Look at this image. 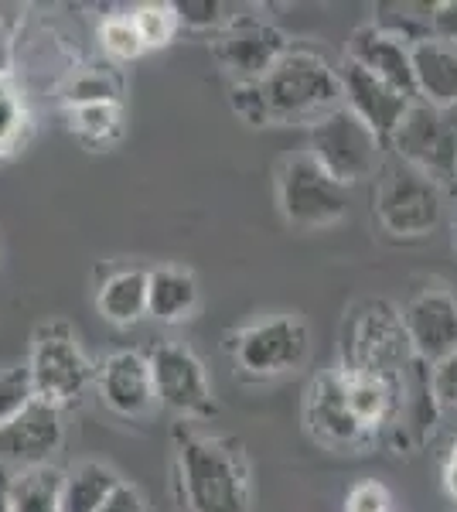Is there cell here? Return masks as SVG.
<instances>
[{
	"instance_id": "obj_1",
	"label": "cell",
	"mask_w": 457,
	"mask_h": 512,
	"mask_svg": "<svg viewBox=\"0 0 457 512\" xmlns=\"http://www.w3.org/2000/svg\"><path fill=\"white\" fill-rule=\"evenodd\" d=\"M174 489L185 512H253V465L232 434H205L195 424L171 427Z\"/></svg>"
},
{
	"instance_id": "obj_2",
	"label": "cell",
	"mask_w": 457,
	"mask_h": 512,
	"mask_svg": "<svg viewBox=\"0 0 457 512\" xmlns=\"http://www.w3.org/2000/svg\"><path fill=\"white\" fill-rule=\"evenodd\" d=\"M267 106V123H318L342 106V72L324 52L311 45H294L256 82Z\"/></svg>"
},
{
	"instance_id": "obj_3",
	"label": "cell",
	"mask_w": 457,
	"mask_h": 512,
	"mask_svg": "<svg viewBox=\"0 0 457 512\" xmlns=\"http://www.w3.org/2000/svg\"><path fill=\"white\" fill-rule=\"evenodd\" d=\"M417 366L420 359L410 349L396 304L386 297H369L348 311L342 328V369L406 386Z\"/></svg>"
},
{
	"instance_id": "obj_4",
	"label": "cell",
	"mask_w": 457,
	"mask_h": 512,
	"mask_svg": "<svg viewBox=\"0 0 457 512\" xmlns=\"http://www.w3.org/2000/svg\"><path fill=\"white\" fill-rule=\"evenodd\" d=\"M28 373L35 386V400L55 410H72L96 386V366L82 349L79 335L69 321H45L31 335Z\"/></svg>"
},
{
	"instance_id": "obj_5",
	"label": "cell",
	"mask_w": 457,
	"mask_h": 512,
	"mask_svg": "<svg viewBox=\"0 0 457 512\" xmlns=\"http://www.w3.org/2000/svg\"><path fill=\"white\" fill-rule=\"evenodd\" d=\"M226 352L236 366V376L284 379L304 369L311 355V328L301 315H267L226 335Z\"/></svg>"
},
{
	"instance_id": "obj_6",
	"label": "cell",
	"mask_w": 457,
	"mask_h": 512,
	"mask_svg": "<svg viewBox=\"0 0 457 512\" xmlns=\"http://www.w3.org/2000/svg\"><path fill=\"white\" fill-rule=\"evenodd\" d=\"M444 195L447 192L434 178L389 154L376 171L372 216L389 236L420 239L437 229L440 216H444Z\"/></svg>"
},
{
	"instance_id": "obj_7",
	"label": "cell",
	"mask_w": 457,
	"mask_h": 512,
	"mask_svg": "<svg viewBox=\"0 0 457 512\" xmlns=\"http://www.w3.org/2000/svg\"><path fill=\"white\" fill-rule=\"evenodd\" d=\"M386 151L393 158L413 164L427 178H434L444 192L457 185V106L417 103L386 140Z\"/></svg>"
},
{
	"instance_id": "obj_8",
	"label": "cell",
	"mask_w": 457,
	"mask_h": 512,
	"mask_svg": "<svg viewBox=\"0 0 457 512\" xmlns=\"http://www.w3.org/2000/svg\"><path fill=\"white\" fill-rule=\"evenodd\" d=\"M277 209L290 229L318 233L348 216V188L324 175L307 151H297L277 168Z\"/></svg>"
},
{
	"instance_id": "obj_9",
	"label": "cell",
	"mask_w": 457,
	"mask_h": 512,
	"mask_svg": "<svg viewBox=\"0 0 457 512\" xmlns=\"http://www.w3.org/2000/svg\"><path fill=\"white\" fill-rule=\"evenodd\" d=\"M382 151H386V144L345 106H338L335 113L314 123L311 140H307V154L318 161L324 175L335 178L342 188L376 178V171L386 161Z\"/></svg>"
},
{
	"instance_id": "obj_10",
	"label": "cell",
	"mask_w": 457,
	"mask_h": 512,
	"mask_svg": "<svg viewBox=\"0 0 457 512\" xmlns=\"http://www.w3.org/2000/svg\"><path fill=\"white\" fill-rule=\"evenodd\" d=\"M154 373V393L157 407L171 410L181 424H198L219 414L215 386L209 379V369L188 345L181 342H157L147 352Z\"/></svg>"
},
{
	"instance_id": "obj_11",
	"label": "cell",
	"mask_w": 457,
	"mask_h": 512,
	"mask_svg": "<svg viewBox=\"0 0 457 512\" xmlns=\"http://www.w3.org/2000/svg\"><path fill=\"white\" fill-rule=\"evenodd\" d=\"M304 431L318 448L335 451V454H362L376 444V437L365 431L362 420L348 407L342 366L321 369V373L307 383Z\"/></svg>"
},
{
	"instance_id": "obj_12",
	"label": "cell",
	"mask_w": 457,
	"mask_h": 512,
	"mask_svg": "<svg viewBox=\"0 0 457 512\" xmlns=\"http://www.w3.org/2000/svg\"><path fill=\"white\" fill-rule=\"evenodd\" d=\"M212 55L232 82H260L294 48L273 21L239 11L219 35H212Z\"/></svg>"
},
{
	"instance_id": "obj_13",
	"label": "cell",
	"mask_w": 457,
	"mask_h": 512,
	"mask_svg": "<svg viewBox=\"0 0 457 512\" xmlns=\"http://www.w3.org/2000/svg\"><path fill=\"white\" fill-rule=\"evenodd\" d=\"M96 396L110 414L123 420H144L154 414L157 393L147 352L116 349L96 366Z\"/></svg>"
},
{
	"instance_id": "obj_14",
	"label": "cell",
	"mask_w": 457,
	"mask_h": 512,
	"mask_svg": "<svg viewBox=\"0 0 457 512\" xmlns=\"http://www.w3.org/2000/svg\"><path fill=\"white\" fill-rule=\"evenodd\" d=\"M400 315L410 349L420 362L437 366L457 352V297L447 287H423L406 301Z\"/></svg>"
},
{
	"instance_id": "obj_15",
	"label": "cell",
	"mask_w": 457,
	"mask_h": 512,
	"mask_svg": "<svg viewBox=\"0 0 457 512\" xmlns=\"http://www.w3.org/2000/svg\"><path fill=\"white\" fill-rule=\"evenodd\" d=\"M62 441H65L62 410L35 400L18 420L0 427V465L18 468V472L52 465V458L62 451Z\"/></svg>"
},
{
	"instance_id": "obj_16",
	"label": "cell",
	"mask_w": 457,
	"mask_h": 512,
	"mask_svg": "<svg viewBox=\"0 0 457 512\" xmlns=\"http://www.w3.org/2000/svg\"><path fill=\"white\" fill-rule=\"evenodd\" d=\"M338 72H342V106L352 110L386 144L417 99L403 96L400 89L386 86L382 79H376L372 72H365L362 65L348 59L338 65Z\"/></svg>"
},
{
	"instance_id": "obj_17",
	"label": "cell",
	"mask_w": 457,
	"mask_h": 512,
	"mask_svg": "<svg viewBox=\"0 0 457 512\" xmlns=\"http://www.w3.org/2000/svg\"><path fill=\"white\" fill-rule=\"evenodd\" d=\"M345 59L362 65L365 72H372L386 86L400 89L403 96L417 99V76H413V45H406L403 38L386 35L376 24H359L348 38Z\"/></svg>"
},
{
	"instance_id": "obj_18",
	"label": "cell",
	"mask_w": 457,
	"mask_h": 512,
	"mask_svg": "<svg viewBox=\"0 0 457 512\" xmlns=\"http://www.w3.org/2000/svg\"><path fill=\"white\" fill-rule=\"evenodd\" d=\"M198 304H202V291L191 270L171 267V263L147 270V318L161 325H181L195 318Z\"/></svg>"
},
{
	"instance_id": "obj_19",
	"label": "cell",
	"mask_w": 457,
	"mask_h": 512,
	"mask_svg": "<svg viewBox=\"0 0 457 512\" xmlns=\"http://www.w3.org/2000/svg\"><path fill=\"white\" fill-rule=\"evenodd\" d=\"M96 311L116 328H130L147 318V270L144 267H113L96 287Z\"/></svg>"
},
{
	"instance_id": "obj_20",
	"label": "cell",
	"mask_w": 457,
	"mask_h": 512,
	"mask_svg": "<svg viewBox=\"0 0 457 512\" xmlns=\"http://www.w3.org/2000/svg\"><path fill=\"white\" fill-rule=\"evenodd\" d=\"M417 99L434 106H457V45L427 38L413 45Z\"/></svg>"
},
{
	"instance_id": "obj_21",
	"label": "cell",
	"mask_w": 457,
	"mask_h": 512,
	"mask_svg": "<svg viewBox=\"0 0 457 512\" xmlns=\"http://www.w3.org/2000/svg\"><path fill=\"white\" fill-rule=\"evenodd\" d=\"M65 123L86 151H110L127 134V110L123 103L65 106Z\"/></svg>"
},
{
	"instance_id": "obj_22",
	"label": "cell",
	"mask_w": 457,
	"mask_h": 512,
	"mask_svg": "<svg viewBox=\"0 0 457 512\" xmlns=\"http://www.w3.org/2000/svg\"><path fill=\"white\" fill-rule=\"evenodd\" d=\"M123 478L103 461H76L62 475V512H99Z\"/></svg>"
},
{
	"instance_id": "obj_23",
	"label": "cell",
	"mask_w": 457,
	"mask_h": 512,
	"mask_svg": "<svg viewBox=\"0 0 457 512\" xmlns=\"http://www.w3.org/2000/svg\"><path fill=\"white\" fill-rule=\"evenodd\" d=\"M35 134L31 106L14 72L0 69V164L18 158Z\"/></svg>"
},
{
	"instance_id": "obj_24",
	"label": "cell",
	"mask_w": 457,
	"mask_h": 512,
	"mask_svg": "<svg viewBox=\"0 0 457 512\" xmlns=\"http://www.w3.org/2000/svg\"><path fill=\"white\" fill-rule=\"evenodd\" d=\"M62 475L55 465L11 472L14 512H62Z\"/></svg>"
},
{
	"instance_id": "obj_25",
	"label": "cell",
	"mask_w": 457,
	"mask_h": 512,
	"mask_svg": "<svg viewBox=\"0 0 457 512\" xmlns=\"http://www.w3.org/2000/svg\"><path fill=\"white\" fill-rule=\"evenodd\" d=\"M376 28L403 38L406 45L434 38V0H382L376 4Z\"/></svg>"
},
{
	"instance_id": "obj_26",
	"label": "cell",
	"mask_w": 457,
	"mask_h": 512,
	"mask_svg": "<svg viewBox=\"0 0 457 512\" xmlns=\"http://www.w3.org/2000/svg\"><path fill=\"white\" fill-rule=\"evenodd\" d=\"M65 106H89V103H123V76L113 65H86L76 69L69 86L62 89Z\"/></svg>"
},
{
	"instance_id": "obj_27",
	"label": "cell",
	"mask_w": 457,
	"mask_h": 512,
	"mask_svg": "<svg viewBox=\"0 0 457 512\" xmlns=\"http://www.w3.org/2000/svg\"><path fill=\"white\" fill-rule=\"evenodd\" d=\"M130 14H134V24L147 52H151V48H168L181 31L178 11H174V4H164V0L161 4H154V0L151 4H137Z\"/></svg>"
},
{
	"instance_id": "obj_28",
	"label": "cell",
	"mask_w": 457,
	"mask_h": 512,
	"mask_svg": "<svg viewBox=\"0 0 457 512\" xmlns=\"http://www.w3.org/2000/svg\"><path fill=\"white\" fill-rule=\"evenodd\" d=\"M99 48L110 55L113 62H134L147 52L144 41H140V31L134 24V14H110L99 24Z\"/></svg>"
},
{
	"instance_id": "obj_29",
	"label": "cell",
	"mask_w": 457,
	"mask_h": 512,
	"mask_svg": "<svg viewBox=\"0 0 457 512\" xmlns=\"http://www.w3.org/2000/svg\"><path fill=\"white\" fill-rule=\"evenodd\" d=\"M181 28L195 31V35H219L226 24L236 18V4H222V0H181L174 4Z\"/></svg>"
},
{
	"instance_id": "obj_30",
	"label": "cell",
	"mask_w": 457,
	"mask_h": 512,
	"mask_svg": "<svg viewBox=\"0 0 457 512\" xmlns=\"http://www.w3.org/2000/svg\"><path fill=\"white\" fill-rule=\"evenodd\" d=\"M31 403H35V386H31L28 362L0 369V427L18 420Z\"/></svg>"
},
{
	"instance_id": "obj_31",
	"label": "cell",
	"mask_w": 457,
	"mask_h": 512,
	"mask_svg": "<svg viewBox=\"0 0 457 512\" xmlns=\"http://www.w3.org/2000/svg\"><path fill=\"white\" fill-rule=\"evenodd\" d=\"M430 390H434L440 414L457 417V352L447 355L437 366H430Z\"/></svg>"
},
{
	"instance_id": "obj_32",
	"label": "cell",
	"mask_w": 457,
	"mask_h": 512,
	"mask_svg": "<svg viewBox=\"0 0 457 512\" xmlns=\"http://www.w3.org/2000/svg\"><path fill=\"white\" fill-rule=\"evenodd\" d=\"M393 499L382 482H359L345 495V512H389Z\"/></svg>"
},
{
	"instance_id": "obj_33",
	"label": "cell",
	"mask_w": 457,
	"mask_h": 512,
	"mask_svg": "<svg viewBox=\"0 0 457 512\" xmlns=\"http://www.w3.org/2000/svg\"><path fill=\"white\" fill-rule=\"evenodd\" d=\"M99 512H147V502H144V495H140L137 485L120 482V485H116V492L106 499V506Z\"/></svg>"
},
{
	"instance_id": "obj_34",
	"label": "cell",
	"mask_w": 457,
	"mask_h": 512,
	"mask_svg": "<svg viewBox=\"0 0 457 512\" xmlns=\"http://www.w3.org/2000/svg\"><path fill=\"white\" fill-rule=\"evenodd\" d=\"M434 38L457 45V0H434Z\"/></svg>"
},
{
	"instance_id": "obj_35",
	"label": "cell",
	"mask_w": 457,
	"mask_h": 512,
	"mask_svg": "<svg viewBox=\"0 0 457 512\" xmlns=\"http://www.w3.org/2000/svg\"><path fill=\"white\" fill-rule=\"evenodd\" d=\"M0 512H14L11 506V468L0 465Z\"/></svg>"
},
{
	"instance_id": "obj_36",
	"label": "cell",
	"mask_w": 457,
	"mask_h": 512,
	"mask_svg": "<svg viewBox=\"0 0 457 512\" xmlns=\"http://www.w3.org/2000/svg\"><path fill=\"white\" fill-rule=\"evenodd\" d=\"M444 489H447V495H451V499L457 502V465H451V461L444 465Z\"/></svg>"
},
{
	"instance_id": "obj_37",
	"label": "cell",
	"mask_w": 457,
	"mask_h": 512,
	"mask_svg": "<svg viewBox=\"0 0 457 512\" xmlns=\"http://www.w3.org/2000/svg\"><path fill=\"white\" fill-rule=\"evenodd\" d=\"M447 461H451V465H457V441L451 444V454H447Z\"/></svg>"
},
{
	"instance_id": "obj_38",
	"label": "cell",
	"mask_w": 457,
	"mask_h": 512,
	"mask_svg": "<svg viewBox=\"0 0 457 512\" xmlns=\"http://www.w3.org/2000/svg\"><path fill=\"white\" fill-rule=\"evenodd\" d=\"M451 195H457V185H454V192H451Z\"/></svg>"
}]
</instances>
